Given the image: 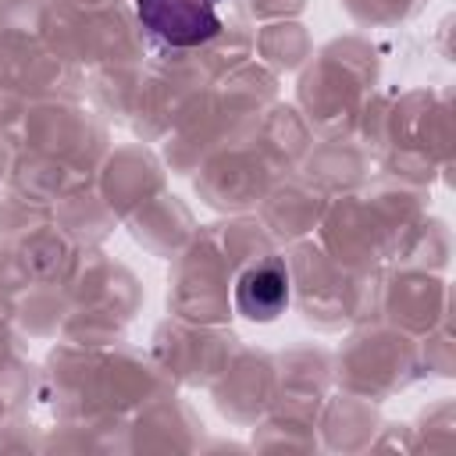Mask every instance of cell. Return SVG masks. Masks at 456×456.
<instances>
[{
    "label": "cell",
    "mask_w": 456,
    "mask_h": 456,
    "mask_svg": "<svg viewBox=\"0 0 456 456\" xmlns=\"http://www.w3.org/2000/svg\"><path fill=\"white\" fill-rule=\"evenodd\" d=\"M142 28H150L167 46H200L221 32L214 0H135Z\"/></svg>",
    "instance_id": "6da1fadb"
},
{
    "label": "cell",
    "mask_w": 456,
    "mask_h": 456,
    "mask_svg": "<svg viewBox=\"0 0 456 456\" xmlns=\"http://www.w3.org/2000/svg\"><path fill=\"white\" fill-rule=\"evenodd\" d=\"M235 306L249 321H274L289 306V271L281 260H264L242 271L235 285Z\"/></svg>",
    "instance_id": "7a4b0ae2"
}]
</instances>
